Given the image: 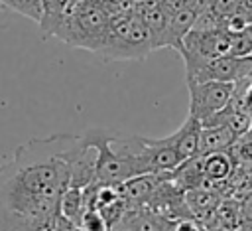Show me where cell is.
<instances>
[{
    "instance_id": "cell-1",
    "label": "cell",
    "mask_w": 252,
    "mask_h": 231,
    "mask_svg": "<svg viewBox=\"0 0 252 231\" xmlns=\"http://www.w3.org/2000/svg\"><path fill=\"white\" fill-rule=\"evenodd\" d=\"M79 142L75 134L32 138L0 166V231H39L59 213Z\"/></svg>"
},
{
    "instance_id": "cell-2",
    "label": "cell",
    "mask_w": 252,
    "mask_h": 231,
    "mask_svg": "<svg viewBox=\"0 0 252 231\" xmlns=\"http://www.w3.org/2000/svg\"><path fill=\"white\" fill-rule=\"evenodd\" d=\"M108 10H104L100 4L93 0H79L55 28L53 36H57L59 39L73 47L100 53L108 36Z\"/></svg>"
},
{
    "instance_id": "cell-3",
    "label": "cell",
    "mask_w": 252,
    "mask_h": 231,
    "mask_svg": "<svg viewBox=\"0 0 252 231\" xmlns=\"http://www.w3.org/2000/svg\"><path fill=\"white\" fill-rule=\"evenodd\" d=\"M154 51V38L140 14L128 10L110 16V28L104 47L98 55L110 61L144 59Z\"/></svg>"
},
{
    "instance_id": "cell-4",
    "label": "cell",
    "mask_w": 252,
    "mask_h": 231,
    "mask_svg": "<svg viewBox=\"0 0 252 231\" xmlns=\"http://www.w3.org/2000/svg\"><path fill=\"white\" fill-rule=\"evenodd\" d=\"M85 136L96 148V166H94V182L98 184H120L132 176H136L134 166L126 154H122L114 142V132L108 128H89Z\"/></svg>"
},
{
    "instance_id": "cell-5",
    "label": "cell",
    "mask_w": 252,
    "mask_h": 231,
    "mask_svg": "<svg viewBox=\"0 0 252 231\" xmlns=\"http://www.w3.org/2000/svg\"><path fill=\"white\" fill-rule=\"evenodd\" d=\"M185 61V73L197 65L230 53V34L224 30L215 32H195L189 30L177 51Z\"/></svg>"
},
{
    "instance_id": "cell-6",
    "label": "cell",
    "mask_w": 252,
    "mask_h": 231,
    "mask_svg": "<svg viewBox=\"0 0 252 231\" xmlns=\"http://www.w3.org/2000/svg\"><path fill=\"white\" fill-rule=\"evenodd\" d=\"M187 83L199 81H224V83H242L252 79V55H220L209 59L195 69L185 73Z\"/></svg>"
},
{
    "instance_id": "cell-7",
    "label": "cell",
    "mask_w": 252,
    "mask_h": 231,
    "mask_svg": "<svg viewBox=\"0 0 252 231\" xmlns=\"http://www.w3.org/2000/svg\"><path fill=\"white\" fill-rule=\"evenodd\" d=\"M189 89V115L205 120L213 113L224 109L234 97L236 83L224 81H199L187 83Z\"/></svg>"
},
{
    "instance_id": "cell-8",
    "label": "cell",
    "mask_w": 252,
    "mask_h": 231,
    "mask_svg": "<svg viewBox=\"0 0 252 231\" xmlns=\"http://www.w3.org/2000/svg\"><path fill=\"white\" fill-rule=\"evenodd\" d=\"M171 176V172L165 174H140V176H132L118 186L120 195L124 197V201L130 207H148L150 199L154 197V193L158 192V188L161 186L163 180H167Z\"/></svg>"
},
{
    "instance_id": "cell-9",
    "label": "cell",
    "mask_w": 252,
    "mask_h": 231,
    "mask_svg": "<svg viewBox=\"0 0 252 231\" xmlns=\"http://www.w3.org/2000/svg\"><path fill=\"white\" fill-rule=\"evenodd\" d=\"M201 158H203V176H205V182L201 188H211V190L222 192L226 188V182L230 180V176L236 170L234 158L230 156L228 150L211 152Z\"/></svg>"
},
{
    "instance_id": "cell-10",
    "label": "cell",
    "mask_w": 252,
    "mask_h": 231,
    "mask_svg": "<svg viewBox=\"0 0 252 231\" xmlns=\"http://www.w3.org/2000/svg\"><path fill=\"white\" fill-rule=\"evenodd\" d=\"M201 128H203V126H201V120L189 115V116L185 118V122H183L173 134H169V138H171V142H173V148L177 150L181 162L187 160V158L197 156Z\"/></svg>"
},
{
    "instance_id": "cell-11",
    "label": "cell",
    "mask_w": 252,
    "mask_h": 231,
    "mask_svg": "<svg viewBox=\"0 0 252 231\" xmlns=\"http://www.w3.org/2000/svg\"><path fill=\"white\" fill-rule=\"evenodd\" d=\"M197 18L195 8H181L173 14H167V26H165V36H163V47H173L179 51L183 38L187 32L193 28V22Z\"/></svg>"
},
{
    "instance_id": "cell-12",
    "label": "cell",
    "mask_w": 252,
    "mask_h": 231,
    "mask_svg": "<svg viewBox=\"0 0 252 231\" xmlns=\"http://www.w3.org/2000/svg\"><path fill=\"white\" fill-rule=\"evenodd\" d=\"M236 140L234 132L226 126H203L201 136H199V150L197 156H205L211 152H220L228 150L232 142Z\"/></svg>"
},
{
    "instance_id": "cell-13",
    "label": "cell",
    "mask_w": 252,
    "mask_h": 231,
    "mask_svg": "<svg viewBox=\"0 0 252 231\" xmlns=\"http://www.w3.org/2000/svg\"><path fill=\"white\" fill-rule=\"evenodd\" d=\"M59 213L67 221L79 223L85 213V188L67 186V190L63 192V195L59 199Z\"/></svg>"
},
{
    "instance_id": "cell-14",
    "label": "cell",
    "mask_w": 252,
    "mask_h": 231,
    "mask_svg": "<svg viewBox=\"0 0 252 231\" xmlns=\"http://www.w3.org/2000/svg\"><path fill=\"white\" fill-rule=\"evenodd\" d=\"M230 55H252V22L244 30L230 34Z\"/></svg>"
},
{
    "instance_id": "cell-15",
    "label": "cell",
    "mask_w": 252,
    "mask_h": 231,
    "mask_svg": "<svg viewBox=\"0 0 252 231\" xmlns=\"http://www.w3.org/2000/svg\"><path fill=\"white\" fill-rule=\"evenodd\" d=\"M0 4L8 6V8H12V10H16V12L24 14V16H28V18H32L35 22H39L41 14H43L41 0H0Z\"/></svg>"
},
{
    "instance_id": "cell-16",
    "label": "cell",
    "mask_w": 252,
    "mask_h": 231,
    "mask_svg": "<svg viewBox=\"0 0 252 231\" xmlns=\"http://www.w3.org/2000/svg\"><path fill=\"white\" fill-rule=\"evenodd\" d=\"M81 227L85 231H108L106 221L102 219V215L96 209H85L83 217H81Z\"/></svg>"
},
{
    "instance_id": "cell-17",
    "label": "cell",
    "mask_w": 252,
    "mask_h": 231,
    "mask_svg": "<svg viewBox=\"0 0 252 231\" xmlns=\"http://www.w3.org/2000/svg\"><path fill=\"white\" fill-rule=\"evenodd\" d=\"M234 99L240 103V107H242V109L250 115V118H252V79L242 81V83H236Z\"/></svg>"
},
{
    "instance_id": "cell-18",
    "label": "cell",
    "mask_w": 252,
    "mask_h": 231,
    "mask_svg": "<svg viewBox=\"0 0 252 231\" xmlns=\"http://www.w3.org/2000/svg\"><path fill=\"white\" fill-rule=\"evenodd\" d=\"M136 215H138V207H130L118 221L108 225V231H138Z\"/></svg>"
},
{
    "instance_id": "cell-19",
    "label": "cell",
    "mask_w": 252,
    "mask_h": 231,
    "mask_svg": "<svg viewBox=\"0 0 252 231\" xmlns=\"http://www.w3.org/2000/svg\"><path fill=\"white\" fill-rule=\"evenodd\" d=\"M240 8H242V2L240 0H213V4H211V10L220 20L226 18V16H230V14H234Z\"/></svg>"
},
{
    "instance_id": "cell-20",
    "label": "cell",
    "mask_w": 252,
    "mask_h": 231,
    "mask_svg": "<svg viewBox=\"0 0 252 231\" xmlns=\"http://www.w3.org/2000/svg\"><path fill=\"white\" fill-rule=\"evenodd\" d=\"M159 6L165 14H173L181 8H195L197 10V0H159Z\"/></svg>"
},
{
    "instance_id": "cell-21",
    "label": "cell",
    "mask_w": 252,
    "mask_h": 231,
    "mask_svg": "<svg viewBox=\"0 0 252 231\" xmlns=\"http://www.w3.org/2000/svg\"><path fill=\"white\" fill-rule=\"evenodd\" d=\"M240 205V221H252V188L246 190L238 201Z\"/></svg>"
},
{
    "instance_id": "cell-22",
    "label": "cell",
    "mask_w": 252,
    "mask_h": 231,
    "mask_svg": "<svg viewBox=\"0 0 252 231\" xmlns=\"http://www.w3.org/2000/svg\"><path fill=\"white\" fill-rule=\"evenodd\" d=\"M171 231H203V229H201V225H199L197 219H193V217H185V219H177V221H173Z\"/></svg>"
},
{
    "instance_id": "cell-23",
    "label": "cell",
    "mask_w": 252,
    "mask_h": 231,
    "mask_svg": "<svg viewBox=\"0 0 252 231\" xmlns=\"http://www.w3.org/2000/svg\"><path fill=\"white\" fill-rule=\"evenodd\" d=\"M240 2H242V8L252 16V0H240Z\"/></svg>"
},
{
    "instance_id": "cell-24",
    "label": "cell",
    "mask_w": 252,
    "mask_h": 231,
    "mask_svg": "<svg viewBox=\"0 0 252 231\" xmlns=\"http://www.w3.org/2000/svg\"><path fill=\"white\" fill-rule=\"evenodd\" d=\"M248 136H250V138H252V126H250V130H248Z\"/></svg>"
}]
</instances>
